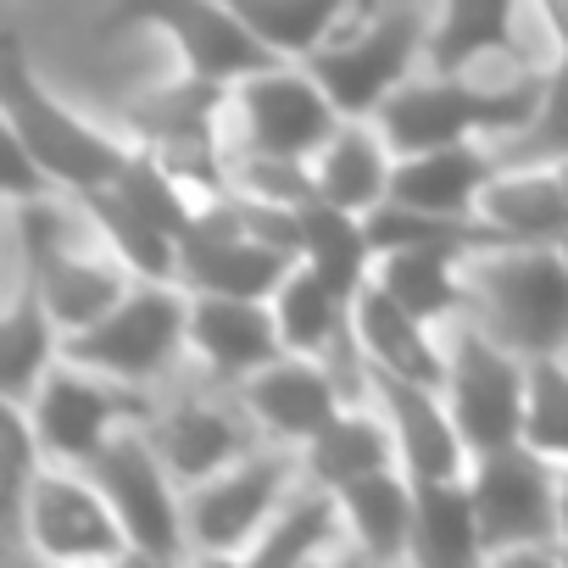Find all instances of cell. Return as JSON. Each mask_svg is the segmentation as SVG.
Returning <instances> with one entry per match:
<instances>
[{"instance_id":"obj_1","label":"cell","mask_w":568,"mask_h":568,"mask_svg":"<svg viewBox=\"0 0 568 568\" xmlns=\"http://www.w3.org/2000/svg\"><path fill=\"white\" fill-rule=\"evenodd\" d=\"M302 262L296 245V206H278L245 190L206 195L195 223L179 240V284L217 296H256L267 302L278 278Z\"/></svg>"},{"instance_id":"obj_2","label":"cell","mask_w":568,"mask_h":568,"mask_svg":"<svg viewBox=\"0 0 568 568\" xmlns=\"http://www.w3.org/2000/svg\"><path fill=\"white\" fill-rule=\"evenodd\" d=\"M18 223V245H23V284H34V296L51 307V318L62 324V335L90 329L95 318H106L129 291H134V267L118 262L101 234L90 229V240H79L84 212L73 195H34L12 206Z\"/></svg>"},{"instance_id":"obj_3","label":"cell","mask_w":568,"mask_h":568,"mask_svg":"<svg viewBox=\"0 0 568 568\" xmlns=\"http://www.w3.org/2000/svg\"><path fill=\"white\" fill-rule=\"evenodd\" d=\"M118 123L134 140V151H145L156 168H168L201 201L223 195L234 184V145H229L234 84L179 73V79H162V84L140 90L134 101H123Z\"/></svg>"},{"instance_id":"obj_4","label":"cell","mask_w":568,"mask_h":568,"mask_svg":"<svg viewBox=\"0 0 568 568\" xmlns=\"http://www.w3.org/2000/svg\"><path fill=\"white\" fill-rule=\"evenodd\" d=\"M546 95V73H518L507 84H474L468 73H429L407 79L385 106L379 129L396 145V156L457 145V140H513L535 123Z\"/></svg>"},{"instance_id":"obj_5","label":"cell","mask_w":568,"mask_h":568,"mask_svg":"<svg viewBox=\"0 0 568 568\" xmlns=\"http://www.w3.org/2000/svg\"><path fill=\"white\" fill-rule=\"evenodd\" d=\"M0 112H7V134H18L34 151V162L51 173V184L62 195L118 184L129 173V162L140 156L129 134L95 129L90 118L62 106L45 90V79L29 68L18 40H0Z\"/></svg>"},{"instance_id":"obj_6","label":"cell","mask_w":568,"mask_h":568,"mask_svg":"<svg viewBox=\"0 0 568 568\" xmlns=\"http://www.w3.org/2000/svg\"><path fill=\"white\" fill-rule=\"evenodd\" d=\"M479 318L518 357H568V256L557 245H501L468 262Z\"/></svg>"},{"instance_id":"obj_7","label":"cell","mask_w":568,"mask_h":568,"mask_svg":"<svg viewBox=\"0 0 568 568\" xmlns=\"http://www.w3.org/2000/svg\"><path fill=\"white\" fill-rule=\"evenodd\" d=\"M62 357L123 385L156 390L190 357V291L179 278H140L106 318L62 341Z\"/></svg>"},{"instance_id":"obj_8","label":"cell","mask_w":568,"mask_h":568,"mask_svg":"<svg viewBox=\"0 0 568 568\" xmlns=\"http://www.w3.org/2000/svg\"><path fill=\"white\" fill-rule=\"evenodd\" d=\"M562 463L535 452L529 440L479 452L468 463V485L479 501L485 557L529 562V557H568L562 551V513H557Z\"/></svg>"},{"instance_id":"obj_9","label":"cell","mask_w":568,"mask_h":568,"mask_svg":"<svg viewBox=\"0 0 568 568\" xmlns=\"http://www.w3.org/2000/svg\"><path fill=\"white\" fill-rule=\"evenodd\" d=\"M429 29H435V18H424L413 0H385L352 34H335L329 45H318L307 57V68L335 95V106L346 118H379V106L407 79H418V68L429 57Z\"/></svg>"},{"instance_id":"obj_10","label":"cell","mask_w":568,"mask_h":568,"mask_svg":"<svg viewBox=\"0 0 568 568\" xmlns=\"http://www.w3.org/2000/svg\"><path fill=\"white\" fill-rule=\"evenodd\" d=\"M302 479V452L296 446H256L251 457L229 463L223 474L201 479L184 490V524H190V551L195 557H251L262 529L273 524L278 501Z\"/></svg>"},{"instance_id":"obj_11","label":"cell","mask_w":568,"mask_h":568,"mask_svg":"<svg viewBox=\"0 0 568 568\" xmlns=\"http://www.w3.org/2000/svg\"><path fill=\"white\" fill-rule=\"evenodd\" d=\"M134 29H156L162 40H173L184 73L217 79V84H240L245 73L284 62L223 0H112L95 18V40H123Z\"/></svg>"},{"instance_id":"obj_12","label":"cell","mask_w":568,"mask_h":568,"mask_svg":"<svg viewBox=\"0 0 568 568\" xmlns=\"http://www.w3.org/2000/svg\"><path fill=\"white\" fill-rule=\"evenodd\" d=\"M446 352H452L446 402L457 413L468 452L479 457L496 446H518L529 418V357L501 346L479 318H457L446 329Z\"/></svg>"},{"instance_id":"obj_13","label":"cell","mask_w":568,"mask_h":568,"mask_svg":"<svg viewBox=\"0 0 568 568\" xmlns=\"http://www.w3.org/2000/svg\"><path fill=\"white\" fill-rule=\"evenodd\" d=\"M23 407H29L34 429H40L45 457L84 468L112 435L145 424L156 413V396L140 390V385H123L112 374H95V368H84L73 357H62Z\"/></svg>"},{"instance_id":"obj_14","label":"cell","mask_w":568,"mask_h":568,"mask_svg":"<svg viewBox=\"0 0 568 568\" xmlns=\"http://www.w3.org/2000/svg\"><path fill=\"white\" fill-rule=\"evenodd\" d=\"M95 485L106 490L112 513L129 529V546L140 562H179L195 557L190 551V524H184V485L168 474V463L156 457L151 435L134 424L123 435H112L90 463Z\"/></svg>"},{"instance_id":"obj_15","label":"cell","mask_w":568,"mask_h":568,"mask_svg":"<svg viewBox=\"0 0 568 568\" xmlns=\"http://www.w3.org/2000/svg\"><path fill=\"white\" fill-rule=\"evenodd\" d=\"M18 535L45 562H123V557H134L123 518L112 513L95 474L79 468V463H45L40 468V479L23 501Z\"/></svg>"},{"instance_id":"obj_16","label":"cell","mask_w":568,"mask_h":568,"mask_svg":"<svg viewBox=\"0 0 568 568\" xmlns=\"http://www.w3.org/2000/svg\"><path fill=\"white\" fill-rule=\"evenodd\" d=\"M341 123H346V112L313 79L307 62H273V68H256V73H245L234 84V134H240V151L313 162L318 145Z\"/></svg>"},{"instance_id":"obj_17","label":"cell","mask_w":568,"mask_h":568,"mask_svg":"<svg viewBox=\"0 0 568 568\" xmlns=\"http://www.w3.org/2000/svg\"><path fill=\"white\" fill-rule=\"evenodd\" d=\"M156 446V457L168 463V474L190 490L212 474H223L229 463L251 457L262 446V424L245 413V402H223V396H173L156 402V413L140 424Z\"/></svg>"},{"instance_id":"obj_18","label":"cell","mask_w":568,"mask_h":568,"mask_svg":"<svg viewBox=\"0 0 568 568\" xmlns=\"http://www.w3.org/2000/svg\"><path fill=\"white\" fill-rule=\"evenodd\" d=\"M234 396L245 402V413L262 424V435H267L273 446H296V452L352 402L346 385H341V374H335L324 357H307V352L273 357V363H267L262 374H251Z\"/></svg>"},{"instance_id":"obj_19","label":"cell","mask_w":568,"mask_h":568,"mask_svg":"<svg viewBox=\"0 0 568 568\" xmlns=\"http://www.w3.org/2000/svg\"><path fill=\"white\" fill-rule=\"evenodd\" d=\"M278 318L256 296H217V291H190V357L206 368L212 385L240 390L251 374H262L273 357H284Z\"/></svg>"},{"instance_id":"obj_20","label":"cell","mask_w":568,"mask_h":568,"mask_svg":"<svg viewBox=\"0 0 568 568\" xmlns=\"http://www.w3.org/2000/svg\"><path fill=\"white\" fill-rule=\"evenodd\" d=\"M368 396L390 418L396 446H402V468L413 479L468 474L474 452H468V440L457 429V413H452L440 385H424V379H407V374H390V368H368Z\"/></svg>"},{"instance_id":"obj_21","label":"cell","mask_w":568,"mask_h":568,"mask_svg":"<svg viewBox=\"0 0 568 568\" xmlns=\"http://www.w3.org/2000/svg\"><path fill=\"white\" fill-rule=\"evenodd\" d=\"M352 329H357V346H363L368 368H390V374H407V379H424V385L446 390V368H452L446 329H435L407 302H396L379 278H368L357 291Z\"/></svg>"},{"instance_id":"obj_22","label":"cell","mask_w":568,"mask_h":568,"mask_svg":"<svg viewBox=\"0 0 568 568\" xmlns=\"http://www.w3.org/2000/svg\"><path fill=\"white\" fill-rule=\"evenodd\" d=\"M501 145L496 140H457L435 151H413L396 162L390 201L418 206V212H452V217H479V195L501 173Z\"/></svg>"},{"instance_id":"obj_23","label":"cell","mask_w":568,"mask_h":568,"mask_svg":"<svg viewBox=\"0 0 568 568\" xmlns=\"http://www.w3.org/2000/svg\"><path fill=\"white\" fill-rule=\"evenodd\" d=\"M474 256L479 251H468V245H396V251H379L374 278L396 302H407L418 318H429L435 329H452L474 307V291H468Z\"/></svg>"},{"instance_id":"obj_24","label":"cell","mask_w":568,"mask_h":568,"mask_svg":"<svg viewBox=\"0 0 568 568\" xmlns=\"http://www.w3.org/2000/svg\"><path fill=\"white\" fill-rule=\"evenodd\" d=\"M396 145L385 140V129L374 118H346L313 156V184L324 201L346 206V212H374L390 201L396 184Z\"/></svg>"},{"instance_id":"obj_25","label":"cell","mask_w":568,"mask_h":568,"mask_svg":"<svg viewBox=\"0 0 568 568\" xmlns=\"http://www.w3.org/2000/svg\"><path fill=\"white\" fill-rule=\"evenodd\" d=\"M379 468H402V446H396V429H390V418L379 413V402H374V407L346 402V407L302 446V474L318 479V485H329V490H341V485H352V479H363V474H379Z\"/></svg>"},{"instance_id":"obj_26","label":"cell","mask_w":568,"mask_h":568,"mask_svg":"<svg viewBox=\"0 0 568 568\" xmlns=\"http://www.w3.org/2000/svg\"><path fill=\"white\" fill-rule=\"evenodd\" d=\"M341 540H352L346 529V507H341V490L318 485V479H296V490L278 501L273 524L262 529V540L251 546L245 562H262V568H291V562H318V557H335Z\"/></svg>"},{"instance_id":"obj_27","label":"cell","mask_w":568,"mask_h":568,"mask_svg":"<svg viewBox=\"0 0 568 568\" xmlns=\"http://www.w3.org/2000/svg\"><path fill=\"white\" fill-rule=\"evenodd\" d=\"M479 217L513 245H557L568 234V190L551 162H507L479 195Z\"/></svg>"},{"instance_id":"obj_28","label":"cell","mask_w":568,"mask_h":568,"mask_svg":"<svg viewBox=\"0 0 568 568\" xmlns=\"http://www.w3.org/2000/svg\"><path fill=\"white\" fill-rule=\"evenodd\" d=\"M296 245H302V262H313L346 302H357V291L379 267V245H374L368 212H346V206H335L324 195H307L296 206Z\"/></svg>"},{"instance_id":"obj_29","label":"cell","mask_w":568,"mask_h":568,"mask_svg":"<svg viewBox=\"0 0 568 568\" xmlns=\"http://www.w3.org/2000/svg\"><path fill=\"white\" fill-rule=\"evenodd\" d=\"M352 551L368 562H402L413 557V518H418V490L407 468H379L352 485H341Z\"/></svg>"},{"instance_id":"obj_30","label":"cell","mask_w":568,"mask_h":568,"mask_svg":"<svg viewBox=\"0 0 568 568\" xmlns=\"http://www.w3.org/2000/svg\"><path fill=\"white\" fill-rule=\"evenodd\" d=\"M418 518H413V562L446 568V562H485V529L468 474H435L413 479Z\"/></svg>"},{"instance_id":"obj_31","label":"cell","mask_w":568,"mask_h":568,"mask_svg":"<svg viewBox=\"0 0 568 568\" xmlns=\"http://www.w3.org/2000/svg\"><path fill=\"white\" fill-rule=\"evenodd\" d=\"M73 201L90 217V229L101 234V245L134 267V278H179V240L123 184H101V190H84Z\"/></svg>"},{"instance_id":"obj_32","label":"cell","mask_w":568,"mask_h":568,"mask_svg":"<svg viewBox=\"0 0 568 568\" xmlns=\"http://www.w3.org/2000/svg\"><path fill=\"white\" fill-rule=\"evenodd\" d=\"M518 0H440L429 29V73H468L485 57L518 51Z\"/></svg>"},{"instance_id":"obj_33","label":"cell","mask_w":568,"mask_h":568,"mask_svg":"<svg viewBox=\"0 0 568 568\" xmlns=\"http://www.w3.org/2000/svg\"><path fill=\"white\" fill-rule=\"evenodd\" d=\"M267 307L278 318L284 346L307 352V357H329L341 346V335L352 329V302L335 291L313 262H296L291 273H284L278 291L267 296Z\"/></svg>"},{"instance_id":"obj_34","label":"cell","mask_w":568,"mask_h":568,"mask_svg":"<svg viewBox=\"0 0 568 568\" xmlns=\"http://www.w3.org/2000/svg\"><path fill=\"white\" fill-rule=\"evenodd\" d=\"M62 324L51 318V307L34 296V284L12 296L7 324H0V396L7 402H29L40 390V379L62 363Z\"/></svg>"},{"instance_id":"obj_35","label":"cell","mask_w":568,"mask_h":568,"mask_svg":"<svg viewBox=\"0 0 568 568\" xmlns=\"http://www.w3.org/2000/svg\"><path fill=\"white\" fill-rule=\"evenodd\" d=\"M245 18V29L284 62H307L318 45H329L352 12L357 0H223Z\"/></svg>"},{"instance_id":"obj_36","label":"cell","mask_w":568,"mask_h":568,"mask_svg":"<svg viewBox=\"0 0 568 568\" xmlns=\"http://www.w3.org/2000/svg\"><path fill=\"white\" fill-rule=\"evenodd\" d=\"M45 463L51 457L40 446V429H34L29 407L23 402H7V435H0V524H7L12 535L23 524V501H29V490H34V479H40Z\"/></svg>"},{"instance_id":"obj_37","label":"cell","mask_w":568,"mask_h":568,"mask_svg":"<svg viewBox=\"0 0 568 568\" xmlns=\"http://www.w3.org/2000/svg\"><path fill=\"white\" fill-rule=\"evenodd\" d=\"M524 440L557 463H568V357H535L529 363V418Z\"/></svg>"},{"instance_id":"obj_38","label":"cell","mask_w":568,"mask_h":568,"mask_svg":"<svg viewBox=\"0 0 568 568\" xmlns=\"http://www.w3.org/2000/svg\"><path fill=\"white\" fill-rule=\"evenodd\" d=\"M501 145V162H557L568 156V51H557V62L546 68V95H540V112L524 134L513 140H496Z\"/></svg>"},{"instance_id":"obj_39","label":"cell","mask_w":568,"mask_h":568,"mask_svg":"<svg viewBox=\"0 0 568 568\" xmlns=\"http://www.w3.org/2000/svg\"><path fill=\"white\" fill-rule=\"evenodd\" d=\"M34 195H57V184H51V173L34 162V151H29L18 134H7V201L18 206V201H34Z\"/></svg>"},{"instance_id":"obj_40","label":"cell","mask_w":568,"mask_h":568,"mask_svg":"<svg viewBox=\"0 0 568 568\" xmlns=\"http://www.w3.org/2000/svg\"><path fill=\"white\" fill-rule=\"evenodd\" d=\"M540 29L551 34V51H568V0H535Z\"/></svg>"},{"instance_id":"obj_41","label":"cell","mask_w":568,"mask_h":568,"mask_svg":"<svg viewBox=\"0 0 568 568\" xmlns=\"http://www.w3.org/2000/svg\"><path fill=\"white\" fill-rule=\"evenodd\" d=\"M557 513H562V551H568V463H562V479H557Z\"/></svg>"},{"instance_id":"obj_42","label":"cell","mask_w":568,"mask_h":568,"mask_svg":"<svg viewBox=\"0 0 568 568\" xmlns=\"http://www.w3.org/2000/svg\"><path fill=\"white\" fill-rule=\"evenodd\" d=\"M551 168H557V179H562V190H568V156H557Z\"/></svg>"},{"instance_id":"obj_43","label":"cell","mask_w":568,"mask_h":568,"mask_svg":"<svg viewBox=\"0 0 568 568\" xmlns=\"http://www.w3.org/2000/svg\"><path fill=\"white\" fill-rule=\"evenodd\" d=\"M557 251H562V256H568V234H562V240H557Z\"/></svg>"}]
</instances>
